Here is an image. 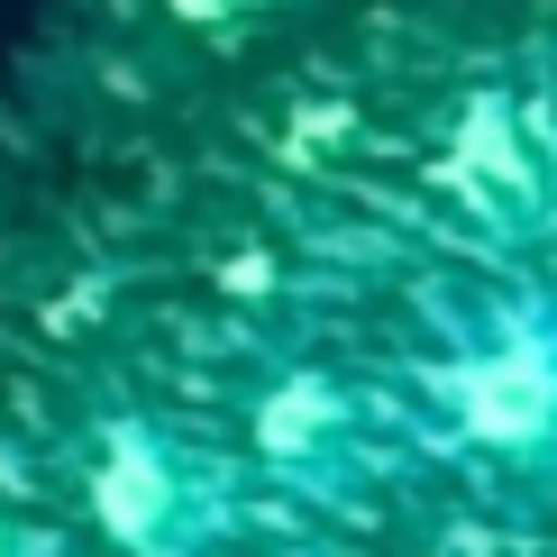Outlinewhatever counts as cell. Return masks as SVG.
I'll list each match as a JSON object with an SVG mask.
<instances>
[{
    "instance_id": "obj_1",
    "label": "cell",
    "mask_w": 557,
    "mask_h": 557,
    "mask_svg": "<svg viewBox=\"0 0 557 557\" xmlns=\"http://www.w3.org/2000/svg\"><path fill=\"white\" fill-rule=\"evenodd\" d=\"M83 512L120 557H211L228 530V475L165 421H101L83 467Z\"/></svg>"
},
{
    "instance_id": "obj_2",
    "label": "cell",
    "mask_w": 557,
    "mask_h": 557,
    "mask_svg": "<svg viewBox=\"0 0 557 557\" xmlns=\"http://www.w3.org/2000/svg\"><path fill=\"white\" fill-rule=\"evenodd\" d=\"M438 411L467 448L548 457L557 448V311L512 301L438 366Z\"/></svg>"
},
{
    "instance_id": "obj_3",
    "label": "cell",
    "mask_w": 557,
    "mask_h": 557,
    "mask_svg": "<svg viewBox=\"0 0 557 557\" xmlns=\"http://www.w3.org/2000/svg\"><path fill=\"white\" fill-rule=\"evenodd\" d=\"M247 448H257L265 475L338 494L347 467H357V403H347V384H330V375H284V384L257 393V411H247Z\"/></svg>"
},
{
    "instance_id": "obj_4",
    "label": "cell",
    "mask_w": 557,
    "mask_h": 557,
    "mask_svg": "<svg viewBox=\"0 0 557 557\" xmlns=\"http://www.w3.org/2000/svg\"><path fill=\"white\" fill-rule=\"evenodd\" d=\"M0 557H18V540H10V521H0Z\"/></svg>"
}]
</instances>
